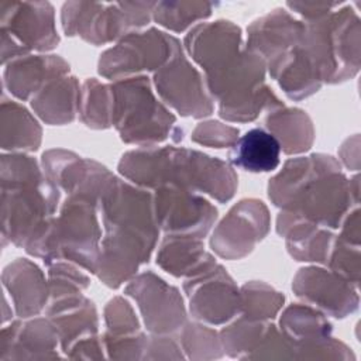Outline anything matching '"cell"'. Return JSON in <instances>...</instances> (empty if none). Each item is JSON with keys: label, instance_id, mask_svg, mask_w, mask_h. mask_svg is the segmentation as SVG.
Segmentation results:
<instances>
[{"label": "cell", "instance_id": "cell-1", "mask_svg": "<svg viewBox=\"0 0 361 361\" xmlns=\"http://www.w3.org/2000/svg\"><path fill=\"white\" fill-rule=\"evenodd\" d=\"M113 94L111 120L123 140L149 142L166 137L173 117L154 99L145 78L117 82Z\"/></svg>", "mask_w": 361, "mask_h": 361}, {"label": "cell", "instance_id": "cell-2", "mask_svg": "<svg viewBox=\"0 0 361 361\" xmlns=\"http://www.w3.org/2000/svg\"><path fill=\"white\" fill-rule=\"evenodd\" d=\"M168 66L171 68L168 73L159 72L155 76L157 87L162 97L185 116L200 117L210 114L212 103L203 92L202 80L183 55L178 54Z\"/></svg>", "mask_w": 361, "mask_h": 361}, {"label": "cell", "instance_id": "cell-3", "mask_svg": "<svg viewBox=\"0 0 361 361\" xmlns=\"http://www.w3.org/2000/svg\"><path fill=\"white\" fill-rule=\"evenodd\" d=\"M162 190L169 196L171 203L157 202V217L161 227L165 231L206 234L213 219H216V209L176 186H166Z\"/></svg>", "mask_w": 361, "mask_h": 361}, {"label": "cell", "instance_id": "cell-4", "mask_svg": "<svg viewBox=\"0 0 361 361\" xmlns=\"http://www.w3.org/2000/svg\"><path fill=\"white\" fill-rule=\"evenodd\" d=\"M281 142L262 128H252L238 138L230 151V162L248 172H269L279 165Z\"/></svg>", "mask_w": 361, "mask_h": 361}, {"label": "cell", "instance_id": "cell-5", "mask_svg": "<svg viewBox=\"0 0 361 361\" xmlns=\"http://www.w3.org/2000/svg\"><path fill=\"white\" fill-rule=\"evenodd\" d=\"M223 271V269H221ZM219 272L214 281H210V285H200L199 289L202 295L193 296L190 299V307L197 319H204L210 323H223L228 320L240 307L238 295L234 289L228 276L224 272Z\"/></svg>", "mask_w": 361, "mask_h": 361}, {"label": "cell", "instance_id": "cell-6", "mask_svg": "<svg viewBox=\"0 0 361 361\" xmlns=\"http://www.w3.org/2000/svg\"><path fill=\"white\" fill-rule=\"evenodd\" d=\"M11 341L3 343L1 358L11 351L10 358H48L55 357L51 354L56 344V333L47 322L37 320L28 323L21 330L18 324L11 329Z\"/></svg>", "mask_w": 361, "mask_h": 361}, {"label": "cell", "instance_id": "cell-7", "mask_svg": "<svg viewBox=\"0 0 361 361\" xmlns=\"http://www.w3.org/2000/svg\"><path fill=\"white\" fill-rule=\"evenodd\" d=\"M281 324L296 347L327 340L330 333V324L322 314L307 307H289Z\"/></svg>", "mask_w": 361, "mask_h": 361}, {"label": "cell", "instance_id": "cell-8", "mask_svg": "<svg viewBox=\"0 0 361 361\" xmlns=\"http://www.w3.org/2000/svg\"><path fill=\"white\" fill-rule=\"evenodd\" d=\"M51 58H35V59H28L25 62H18L10 66L11 69L7 71V83L10 90L18 96L25 99L28 93L35 92L38 87L41 78L44 76V65L49 62Z\"/></svg>", "mask_w": 361, "mask_h": 361}, {"label": "cell", "instance_id": "cell-9", "mask_svg": "<svg viewBox=\"0 0 361 361\" xmlns=\"http://www.w3.org/2000/svg\"><path fill=\"white\" fill-rule=\"evenodd\" d=\"M255 293L257 295L252 296V302L254 303H258V302H261V303L262 302H265V303H269V302H283V296H279L276 292H272L271 289L268 292L259 290V292H255ZM258 307H259V314H262V317H269V314L272 317V314L276 313V310L279 309V307L272 306V305H257V306H252L250 309L257 314Z\"/></svg>", "mask_w": 361, "mask_h": 361}]
</instances>
